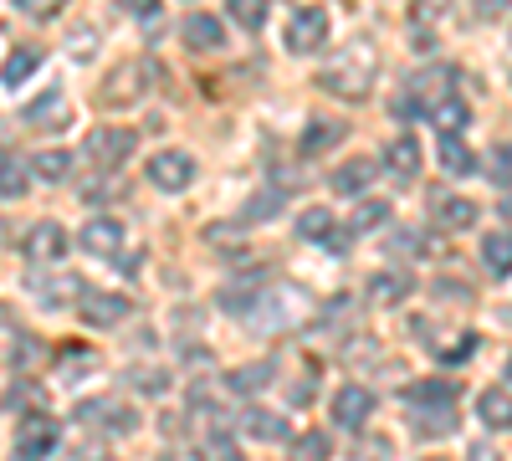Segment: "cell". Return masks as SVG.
Wrapping results in <instances>:
<instances>
[{
    "label": "cell",
    "instance_id": "cell-33",
    "mask_svg": "<svg viewBox=\"0 0 512 461\" xmlns=\"http://www.w3.org/2000/svg\"><path fill=\"white\" fill-rule=\"evenodd\" d=\"M297 236H303V241H333L338 231H333V216L323 211V205H313V211L297 216Z\"/></svg>",
    "mask_w": 512,
    "mask_h": 461
},
{
    "label": "cell",
    "instance_id": "cell-36",
    "mask_svg": "<svg viewBox=\"0 0 512 461\" xmlns=\"http://www.w3.org/2000/svg\"><path fill=\"white\" fill-rule=\"evenodd\" d=\"M384 221H390V200H364L359 211H354V221H349V236H359V231H379Z\"/></svg>",
    "mask_w": 512,
    "mask_h": 461
},
{
    "label": "cell",
    "instance_id": "cell-42",
    "mask_svg": "<svg viewBox=\"0 0 512 461\" xmlns=\"http://www.w3.org/2000/svg\"><path fill=\"white\" fill-rule=\"evenodd\" d=\"M11 6L26 11V16H36V21H52V16L67 11V0H11Z\"/></svg>",
    "mask_w": 512,
    "mask_h": 461
},
{
    "label": "cell",
    "instance_id": "cell-2",
    "mask_svg": "<svg viewBox=\"0 0 512 461\" xmlns=\"http://www.w3.org/2000/svg\"><path fill=\"white\" fill-rule=\"evenodd\" d=\"M374 77H379V62H374V41H349L344 47V57H338L333 67H323L318 72V88H328V93H338V98H349V103H359V98H369L374 93Z\"/></svg>",
    "mask_w": 512,
    "mask_h": 461
},
{
    "label": "cell",
    "instance_id": "cell-23",
    "mask_svg": "<svg viewBox=\"0 0 512 461\" xmlns=\"http://www.w3.org/2000/svg\"><path fill=\"white\" fill-rule=\"evenodd\" d=\"M344 134H349V129H344L338 118H313L308 129H303V154H308V159H318V154H328Z\"/></svg>",
    "mask_w": 512,
    "mask_h": 461
},
{
    "label": "cell",
    "instance_id": "cell-45",
    "mask_svg": "<svg viewBox=\"0 0 512 461\" xmlns=\"http://www.w3.org/2000/svg\"><path fill=\"white\" fill-rule=\"evenodd\" d=\"M67 461H113V456H108V446L88 441V446H72V451H67Z\"/></svg>",
    "mask_w": 512,
    "mask_h": 461
},
{
    "label": "cell",
    "instance_id": "cell-47",
    "mask_svg": "<svg viewBox=\"0 0 512 461\" xmlns=\"http://www.w3.org/2000/svg\"><path fill=\"white\" fill-rule=\"evenodd\" d=\"M313 395H318V390H313L308 380H303V385H292V390H287V400H292V405H313Z\"/></svg>",
    "mask_w": 512,
    "mask_h": 461
},
{
    "label": "cell",
    "instance_id": "cell-6",
    "mask_svg": "<svg viewBox=\"0 0 512 461\" xmlns=\"http://www.w3.org/2000/svg\"><path fill=\"white\" fill-rule=\"evenodd\" d=\"M67 231L57 226V221H36L26 236H21V251H26V262H36V267H62V257H67Z\"/></svg>",
    "mask_w": 512,
    "mask_h": 461
},
{
    "label": "cell",
    "instance_id": "cell-3",
    "mask_svg": "<svg viewBox=\"0 0 512 461\" xmlns=\"http://www.w3.org/2000/svg\"><path fill=\"white\" fill-rule=\"evenodd\" d=\"M149 88H154V62H149V57H123V62H113V67L103 72V93H98V103H108V108H128V103H139Z\"/></svg>",
    "mask_w": 512,
    "mask_h": 461
},
{
    "label": "cell",
    "instance_id": "cell-43",
    "mask_svg": "<svg viewBox=\"0 0 512 461\" xmlns=\"http://www.w3.org/2000/svg\"><path fill=\"white\" fill-rule=\"evenodd\" d=\"M487 170H492V180H497V185H512V144L492 149V159H487Z\"/></svg>",
    "mask_w": 512,
    "mask_h": 461
},
{
    "label": "cell",
    "instance_id": "cell-21",
    "mask_svg": "<svg viewBox=\"0 0 512 461\" xmlns=\"http://www.w3.org/2000/svg\"><path fill=\"white\" fill-rule=\"evenodd\" d=\"M241 431L251 436V441H287V421L277 410H241Z\"/></svg>",
    "mask_w": 512,
    "mask_h": 461
},
{
    "label": "cell",
    "instance_id": "cell-48",
    "mask_svg": "<svg viewBox=\"0 0 512 461\" xmlns=\"http://www.w3.org/2000/svg\"><path fill=\"white\" fill-rule=\"evenodd\" d=\"M159 461H205V456H200V451H190V446H169Z\"/></svg>",
    "mask_w": 512,
    "mask_h": 461
},
{
    "label": "cell",
    "instance_id": "cell-22",
    "mask_svg": "<svg viewBox=\"0 0 512 461\" xmlns=\"http://www.w3.org/2000/svg\"><path fill=\"white\" fill-rule=\"evenodd\" d=\"M369 180H374V159H349V164H338V170L328 175V185L338 195H364Z\"/></svg>",
    "mask_w": 512,
    "mask_h": 461
},
{
    "label": "cell",
    "instance_id": "cell-49",
    "mask_svg": "<svg viewBox=\"0 0 512 461\" xmlns=\"http://www.w3.org/2000/svg\"><path fill=\"white\" fill-rule=\"evenodd\" d=\"M154 6H159V0H123L128 16H154Z\"/></svg>",
    "mask_w": 512,
    "mask_h": 461
},
{
    "label": "cell",
    "instance_id": "cell-31",
    "mask_svg": "<svg viewBox=\"0 0 512 461\" xmlns=\"http://www.w3.org/2000/svg\"><path fill=\"white\" fill-rule=\"evenodd\" d=\"M282 211V190H256L246 205H241V226H256V221H262V216H277Z\"/></svg>",
    "mask_w": 512,
    "mask_h": 461
},
{
    "label": "cell",
    "instance_id": "cell-10",
    "mask_svg": "<svg viewBox=\"0 0 512 461\" xmlns=\"http://www.w3.org/2000/svg\"><path fill=\"white\" fill-rule=\"evenodd\" d=\"M369 410H374V395L364 385H344L333 395V426H344V431H359L369 421Z\"/></svg>",
    "mask_w": 512,
    "mask_h": 461
},
{
    "label": "cell",
    "instance_id": "cell-35",
    "mask_svg": "<svg viewBox=\"0 0 512 461\" xmlns=\"http://www.w3.org/2000/svg\"><path fill=\"white\" fill-rule=\"evenodd\" d=\"M226 16L246 31H262L267 26V0H226Z\"/></svg>",
    "mask_w": 512,
    "mask_h": 461
},
{
    "label": "cell",
    "instance_id": "cell-19",
    "mask_svg": "<svg viewBox=\"0 0 512 461\" xmlns=\"http://www.w3.org/2000/svg\"><path fill=\"white\" fill-rule=\"evenodd\" d=\"M410 287H415V277L400 272V267H395V272H374V277H369V298L390 308V303H405V298H410Z\"/></svg>",
    "mask_w": 512,
    "mask_h": 461
},
{
    "label": "cell",
    "instance_id": "cell-5",
    "mask_svg": "<svg viewBox=\"0 0 512 461\" xmlns=\"http://www.w3.org/2000/svg\"><path fill=\"white\" fill-rule=\"evenodd\" d=\"M77 421L82 426H98V431H113V436H128V431H139V410L103 395V400H82L77 405Z\"/></svg>",
    "mask_w": 512,
    "mask_h": 461
},
{
    "label": "cell",
    "instance_id": "cell-24",
    "mask_svg": "<svg viewBox=\"0 0 512 461\" xmlns=\"http://www.w3.org/2000/svg\"><path fill=\"white\" fill-rule=\"evenodd\" d=\"M262 287H267V277H262V272H251V277H241V282H226V287H221V308L246 318V308L256 303V292H262Z\"/></svg>",
    "mask_w": 512,
    "mask_h": 461
},
{
    "label": "cell",
    "instance_id": "cell-13",
    "mask_svg": "<svg viewBox=\"0 0 512 461\" xmlns=\"http://www.w3.org/2000/svg\"><path fill=\"white\" fill-rule=\"evenodd\" d=\"M88 292V282H82L77 272H62V277H31V298H41L47 308H62L72 298H82Z\"/></svg>",
    "mask_w": 512,
    "mask_h": 461
},
{
    "label": "cell",
    "instance_id": "cell-30",
    "mask_svg": "<svg viewBox=\"0 0 512 461\" xmlns=\"http://www.w3.org/2000/svg\"><path fill=\"white\" fill-rule=\"evenodd\" d=\"M26 175H31V164H21L16 154H0V195H6V200L26 195Z\"/></svg>",
    "mask_w": 512,
    "mask_h": 461
},
{
    "label": "cell",
    "instance_id": "cell-26",
    "mask_svg": "<svg viewBox=\"0 0 512 461\" xmlns=\"http://www.w3.org/2000/svg\"><path fill=\"white\" fill-rule=\"evenodd\" d=\"M431 123L441 134H461L466 123H472V108H466L461 98H451V93H441L436 103H431Z\"/></svg>",
    "mask_w": 512,
    "mask_h": 461
},
{
    "label": "cell",
    "instance_id": "cell-50",
    "mask_svg": "<svg viewBox=\"0 0 512 461\" xmlns=\"http://www.w3.org/2000/svg\"><path fill=\"white\" fill-rule=\"evenodd\" d=\"M472 461H497V451H492V446H477V451H472Z\"/></svg>",
    "mask_w": 512,
    "mask_h": 461
},
{
    "label": "cell",
    "instance_id": "cell-27",
    "mask_svg": "<svg viewBox=\"0 0 512 461\" xmlns=\"http://www.w3.org/2000/svg\"><path fill=\"white\" fill-rule=\"evenodd\" d=\"M482 262H487V272H497V277L512 272V226H507V231H492V236L482 241Z\"/></svg>",
    "mask_w": 512,
    "mask_h": 461
},
{
    "label": "cell",
    "instance_id": "cell-17",
    "mask_svg": "<svg viewBox=\"0 0 512 461\" xmlns=\"http://www.w3.org/2000/svg\"><path fill=\"white\" fill-rule=\"evenodd\" d=\"M272 374H277V359H256V364H241L226 374V390L231 395H256L262 385H272Z\"/></svg>",
    "mask_w": 512,
    "mask_h": 461
},
{
    "label": "cell",
    "instance_id": "cell-8",
    "mask_svg": "<svg viewBox=\"0 0 512 461\" xmlns=\"http://www.w3.org/2000/svg\"><path fill=\"white\" fill-rule=\"evenodd\" d=\"M139 134L134 129H93L88 134V159L98 164V170H118V164L134 154Z\"/></svg>",
    "mask_w": 512,
    "mask_h": 461
},
{
    "label": "cell",
    "instance_id": "cell-52",
    "mask_svg": "<svg viewBox=\"0 0 512 461\" xmlns=\"http://www.w3.org/2000/svg\"><path fill=\"white\" fill-rule=\"evenodd\" d=\"M425 461H446V456H425Z\"/></svg>",
    "mask_w": 512,
    "mask_h": 461
},
{
    "label": "cell",
    "instance_id": "cell-16",
    "mask_svg": "<svg viewBox=\"0 0 512 461\" xmlns=\"http://www.w3.org/2000/svg\"><path fill=\"white\" fill-rule=\"evenodd\" d=\"M26 123H31V129H62V123H67V93L47 88L41 98H31L26 103Z\"/></svg>",
    "mask_w": 512,
    "mask_h": 461
},
{
    "label": "cell",
    "instance_id": "cell-32",
    "mask_svg": "<svg viewBox=\"0 0 512 461\" xmlns=\"http://www.w3.org/2000/svg\"><path fill=\"white\" fill-rule=\"evenodd\" d=\"M123 385L134 390V395H164V390H169V374L154 369V364H149V369L139 364V369H128V374H123Z\"/></svg>",
    "mask_w": 512,
    "mask_h": 461
},
{
    "label": "cell",
    "instance_id": "cell-7",
    "mask_svg": "<svg viewBox=\"0 0 512 461\" xmlns=\"http://www.w3.org/2000/svg\"><path fill=\"white\" fill-rule=\"evenodd\" d=\"M57 421L47 410H36V415H21V431H16V456H26V461H41L52 446H57Z\"/></svg>",
    "mask_w": 512,
    "mask_h": 461
},
{
    "label": "cell",
    "instance_id": "cell-18",
    "mask_svg": "<svg viewBox=\"0 0 512 461\" xmlns=\"http://www.w3.org/2000/svg\"><path fill=\"white\" fill-rule=\"evenodd\" d=\"M221 41H226V26H221L216 16H205V11L185 16V47H195V52H216Z\"/></svg>",
    "mask_w": 512,
    "mask_h": 461
},
{
    "label": "cell",
    "instance_id": "cell-46",
    "mask_svg": "<svg viewBox=\"0 0 512 461\" xmlns=\"http://www.w3.org/2000/svg\"><path fill=\"white\" fill-rule=\"evenodd\" d=\"M472 11H477L482 21H497V16L512 11V0H472Z\"/></svg>",
    "mask_w": 512,
    "mask_h": 461
},
{
    "label": "cell",
    "instance_id": "cell-28",
    "mask_svg": "<svg viewBox=\"0 0 512 461\" xmlns=\"http://www.w3.org/2000/svg\"><path fill=\"white\" fill-rule=\"evenodd\" d=\"M31 175H36V180L62 185V180L72 175V154H67V149H41V154L31 159Z\"/></svg>",
    "mask_w": 512,
    "mask_h": 461
},
{
    "label": "cell",
    "instance_id": "cell-9",
    "mask_svg": "<svg viewBox=\"0 0 512 461\" xmlns=\"http://www.w3.org/2000/svg\"><path fill=\"white\" fill-rule=\"evenodd\" d=\"M328 41V16L323 11H297L292 16V26H287V52H297V57H308V52H318Z\"/></svg>",
    "mask_w": 512,
    "mask_h": 461
},
{
    "label": "cell",
    "instance_id": "cell-37",
    "mask_svg": "<svg viewBox=\"0 0 512 461\" xmlns=\"http://www.w3.org/2000/svg\"><path fill=\"white\" fill-rule=\"evenodd\" d=\"M349 461H395V441L390 436H359L349 446Z\"/></svg>",
    "mask_w": 512,
    "mask_h": 461
},
{
    "label": "cell",
    "instance_id": "cell-1",
    "mask_svg": "<svg viewBox=\"0 0 512 461\" xmlns=\"http://www.w3.org/2000/svg\"><path fill=\"white\" fill-rule=\"evenodd\" d=\"M313 313V298H308V287H297V282H272L256 292V303L246 308L251 328H262V333H287L297 328Z\"/></svg>",
    "mask_w": 512,
    "mask_h": 461
},
{
    "label": "cell",
    "instance_id": "cell-40",
    "mask_svg": "<svg viewBox=\"0 0 512 461\" xmlns=\"http://www.w3.org/2000/svg\"><path fill=\"white\" fill-rule=\"evenodd\" d=\"M477 344H482L477 333H456V339L441 344L436 354H441V364H461V359H472V354H477Z\"/></svg>",
    "mask_w": 512,
    "mask_h": 461
},
{
    "label": "cell",
    "instance_id": "cell-29",
    "mask_svg": "<svg viewBox=\"0 0 512 461\" xmlns=\"http://www.w3.org/2000/svg\"><path fill=\"white\" fill-rule=\"evenodd\" d=\"M36 67H41V52H36V47H16V52L6 57V67H0V82H6V88H21Z\"/></svg>",
    "mask_w": 512,
    "mask_h": 461
},
{
    "label": "cell",
    "instance_id": "cell-41",
    "mask_svg": "<svg viewBox=\"0 0 512 461\" xmlns=\"http://www.w3.org/2000/svg\"><path fill=\"white\" fill-rule=\"evenodd\" d=\"M6 405H11V410H31V415H36V410H47V390H36V385H26V380H21V385L11 390V400H6Z\"/></svg>",
    "mask_w": 512,
    "mask_h": 461
},
{
    "label": "cell",
    "instance_id": "cell-14",
    "mask_svg": "<svg viewBox=\"0 0 512 461\" xmlns=\"http://www.w3.org/2000/svg\"><path fill=\"white\" fill-rule=\"evenodd\" d=\"M420 144L410 139V134H395L390 144H384V170H390L395 180H415L420 175Z\"/></svg>",
    "mask_w": 512,
    "mask_h": 461
},
{
    "label": "cell",
    "instance_id": "cell-34",
    "mask_svg": "<svg viewBox=\"0 0 512 461\" xmlns=\"http://www.w3.org/2000/svg\"><path fill=\"white\" fill-rule=\"evenodd\" d=\"M441 164H446V175H472V149H466L456 134H441Z\"/></svg>",
    "mask_w": 512,
    "mask_h": 461
},
{
    "label": "cell",
    "instance_id": "cell-25",
    "mask_svg": "<svg viewBox=\"0 0 512 461\" xmlns=\"http://www.w3.org/2000/svg\"><path fill=\"white\" fill-rule=\"evenodd\" d=\"M477 415H482V426H492V431H512V395L507 390H482L477 395Z\"/></svg>",
    "mask_w": 512,
    "mask_h": 461
},
{
    "label": "cell",
    "instance_id": "cell-44",
    "mask_svg": "<svg viewBox=\"0 0 512 461\" xmlns=\"http://www.w3.org/2000/svg\"><path fill=\"white\" fill-rule=\"evenodd\" d=\"M210 456H216V461H246V456L236 451V441H231L226 431H216V441H210Z\"/></svg>",
    "mask_w": 512,
    "mask_h": 461
},
{
    "label": "cell",
    "instance_id": "cell-11",
    "mask_svg": "<svg viewBox=\"0 0 512 461\" xmlns=\"http://www.w3.org/2000/svg\"><path fill=\"white\" fill-rule=\"evenodd\" d=\"M77 313L88 318L93 328H113V323L128 318V298H118V292H82Z\"/></svg>",
    "mask_w": 512,
    "mask_h": 461
},
{
    "label": "cell",
    "instance_id": "cell-12",
    "mask_svg": "<svg viewBox=\"0 0 512 461\" xmlns=\"http://www.w3.org/2000/svg\"><path fill=\"white\" fill-rule=\"evenodd\" d=\"M477 200H466V195H436L431 200V221L446 226V231H466V226H477Z\"/></svg>",
    "mask_w": 512,
    "mask_h": 461
},
{
    "label": "cell",
    "instance_id": "cell-4",
    "mask_svg": "<svg viewBox=\"0 0 512 461\" xmlns=\"http://www.w3.org/2000/svg\"><path fill=\"white\" fill-rule=\"evenodd\" d=\"M195 175H200V164L185 154V149H159L154 159H149V185L154 190H190L195 185Z\"/></svg>",
    "mask_w": 512,
    "mask_h": 461
},
{
    "label": "cell",
    "instance_id": "cell-15",
    "mask_svg": "<svg viewBox=\"0 0 512 461\" xmlns=\"http://www.w3.org/2000/svg\"><path fill=\"white\" fill-rule=\"evenodd\" d=\"M123 246V226L113 216H93L88 226H82V251H93V257H118Z\"/></svg>",
    "mask_w": 512,
    "mask_h": 461
},
{
    "label": "cell",
    "instance_id": "cell-38",
    "mask_svg": "<svg viewBox=\"0 0 512 461\" xmlns=\"http://www.w3.org/2000/svg\"><path fill=\"white\" fill-rule=\"evenodd\" d=\"M441 400H456L451 380H420V385H410V405H441Z\"/></svg>",
    "mask_w": 512,
    "mask_h": 461
},
{
    "label": "cell",
    "instance_id": "cell-51",
    "mask_svg": "<svg viewBox=\"0 0 512 461\" xmlns=\"http://www.w3.org/2000/svg\"><path fill=\"white\" fill-rule=\"evenodd\" d=\"M497 211H502V221H512V195H502V205H497Z\"/></svg>",
    "mask_w": 512,
    "mask_h": 461
},
{
    "label": "cell",
    "instance_id": "cell-20",
    "mask_svg": "<svg viewBox=\"0 0 512 461\" xmlns=\"http://www.w3.org/2000/svg\"><path fill=\"white\" fill-rule=\"evenodd\" d=\"M415 431H420V436H451V431H456V400L415 405Z\"/></svg>",
    "mask_w": 512,
    "mask_h": 461
},
{
    "label": "cell",
    "instance_id": "cell-39",
    "mask_svg": "<svg viewBox=\"0 0 512 461\" xmlns=\"http://www.w3.org/2000/svg\"><path fill=\"white\" fill-rule=\"evenodd\" d=\"M292 461H328V436L323 431H308V436H292Z\"/></svg>",
    "mask_w": 512,
    "mask_h": 461
}]
</instances>
